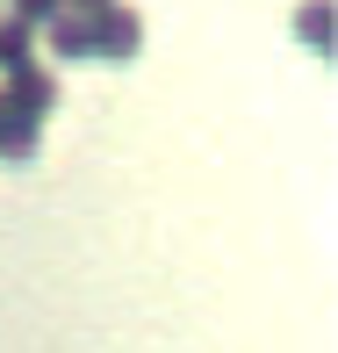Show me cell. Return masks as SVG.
Returning a JSON list of instances; mask_svg holds the SVG:
<instances>
[{
    "label": "cell",
    "mask_w": 338,
    "mask_h": 353,
    "mask_svg": "<svg viewBox=\"0 0 338 353\" xmlns=\"http://www.w3.org/2000/svg\"><path fill=\"white\" fill-rule=\"evenodd\" d=\"M87 29H94V58H137L144 51V22H137V8H123V0H108L101 14H87Z\"/></svg>",
    "instance_id": "cell-1"
},
{
    "label": "cell",
    "mask_w": 338,
    "mask_h": 353,
    "mask_svg": "<svg viewBox=\"0 0 338 353\" xmlns=\"http://www.w3.org/2000/svg\"><path fill=\"white\" fill-rule=\"evenodd\" d=\"M0 79H8L0 94H8L22 116H36V123H43V116L58 108V72H51V65H14V72H0Z\"/></svg>",
    "instance_id": "cell-2"
},
{
    "label": "cell",
    "mask_w": 338,
    "mask_h": 353,
    "mask_svg": "<svg viewBox=\"0 0 338 353\" xmlns=\"http://www.w3.org/2000/svg\"><path fill=\"white\" fill-rule=\"evenodd\" d=\"M36 144H43V123L36 116H22V108H0V159H14V166H22V159H36Z\"/></svg>",
    "instance_id": "cell-3"
},
{
    "label": "cell",
    "mask_w": 338,
    "mask_h": 353,
    "mask_svg": "<svg viewBox=\"0 0 338 353\" xmlns=\"http://www.w3.org/2000/svg\"><path fill=\"white\" fill-rule=\"evenodd\" d=\"M36 37H51V51L65 58V65H79V58H94V29H87V14H51V22H43Z\"/></svg>",
    "instance_id": "cell-4"
},
{
    "label": "cell",
    "mask_w": 338,
    "mask_h": 353,
    "mask_svg": "<svg viewBox=\"0 0 338 353\" xmlns=\"http://www.w3.org/2000/svg\"><path fill=\"white\" fill-rule=\"evenodd\" d=\"M331 14H338L331 0H302V14H295V37L310 43L317 58H331Z\"/></svg>",
    "instance_id": "cell-5"
},
{
    "label": "cell",
    "mask_w": 338,
    "mask_h": 353,
    "mask_svg": "<svg viewBox=\"0 0 338 353\" xmlns=\"http://www.w3.org/2000/svg\"><path fill=\"white\" fill-rule=\"evenodd\" d=\"M14 65H36V29L0 22V72H14Z\"/></svg>",
    "instance_id": "cell-6"
},
{
    "label": "cell",
    "mask_w": 338,
    "mask_h": 353,
    "mask_svg": "<svg viewBox=\"0 0 338 353\" xmlns=\"http://www.w3.org/2000/svg\"><path fill=\"white\" fill-rule=\"evenodd\" d=\"M51 14H65V0H14V14H8V22H22V29H43Z\"/></svg>",
    "instance_id": "cell-7"
},
{
    "label": "cell",
    "mask_w": 338,
    "mask_h": 353,
    "mask_svg": "<svg viewBox=\"0 0 338 353\" xmlns=\"http://www.w3.org/2000/svg\"><path fill=\"white\" fill-rule=\"evenodd\" d=\"M108 0H65V14H101Z\"/></svg>",
    "instance_id": "cell-8"
}]
</instances>
